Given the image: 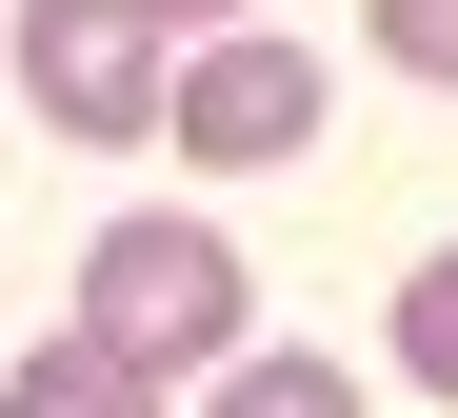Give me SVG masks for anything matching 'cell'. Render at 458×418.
<instances>
[{"label":"cell","mask_w":458,"mask_h":418,"mask_svg":"<svg viewBox=\"0 0 458 418\" xmlns=\"http://www.w3.org/2000/svg\"><path fill=\"white\" fill-rule=\"evenodd\" d=\"M240 319H259V279H240L219 219H100L81 239V339H120L140 379H219Z\"/></svg>","instance_id":"1"},{"label":"cell","mask_w":458,"mask_h":418,"mask_svg":"<svg viewBox=\"0 0 458 418\" xmlns=\"http://www.w3.org/2000/svg\"><path fill=\"white\" fill-rule=\"evenodd\" d=\"M359 21H378V60H399V80H458V0H359Z\"/></svg>","instance_id":"7"},{"label":"cell","mask_w":458,"mask_h":418,"mask_svg":"<svg viewBox=\"0 0 458 418\" xmlns=\"http://www.w3.org/2000/svg\"><path fill=\"white\" fill-rule=\"evenodd\" d=\"M21 100L60 140H160L180 120V60H160L140 0H21Z\"/></svg>","instance_id":"2"},{"label":"cell","mask_w":458,"mask_h":418,"mask_svg":"<svg viewBox=\"0 0 458 418\" xmlns=\"http://www.w3.org/2000/svg\"><path fill=\"white\" fill-rule=\"evenodd\" d=\"M399 379H419V398H458V239L399 279Z\"/></svg>","instance_id":"6"},{"label":"cell","mask_w":458,"mask_h":418,"mask_svg":"<svg viewBox=\"0 0 458 418\" xmlns=\"http://www.w3.org/2000/svg\"><path fill=\"white\" fill-rule=\"evenodd\" d=\"M199 418H359V379H339V359H259V339H240Z\"/></svg>","instance_id":"5"},{"label":"cell","mask_w":458,"mask_h":418,"mask_svg":"<svg viewBox=\"0 0 458 418\" xmlns=\"http://www.w3.org/2000/svg\"><path fill=\"white\" fill-rule=\"evenodd\" d=\"M0 418H160V379H140L120 339H40L21 379H0Z\"/></svg>","instance_id":"4"},{"label":"cell","mask_w":458,"mask_h":418,"mask_svg":"<svg viewBox=\"0 0 458 418\" xmlns=\"http://www.w3.org/2000/svg\"><path fill=\"white\" fill-rule=\"evenodd\" d=\"M140 21H160V40H219V21H240V0H140Z\"/></svg>","instance_id":"8"},{"label":"cell","mask_w":458,"mask_h":418,"mask_svg":"<svg viewBox=\"0 0 458 418\" xmlns=\"http://www.w3.org/2000/svg\"><path fill=\"white\" fill-rule=\"evenodd\" d=\"M160 140H180V159H219V180H259V159H299V140H319V60L219 21V40L180 60V120H160Z\"/></svg>","instance_id":"3"}]
</instances>
